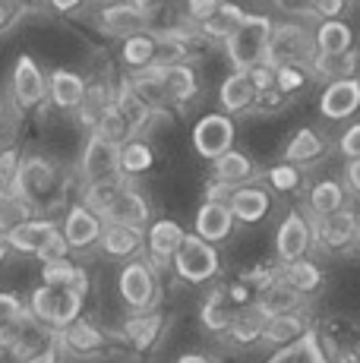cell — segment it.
Listing matches in <instances>:
<instances>
[{
    "mask_svg": "<svg viewBox=\"0 0 360 363\" xmlns=\"http://www.w3.org/2000/svg\"><path fill=\"white\" fill-rule=\"evenodd\" d=\"M32 212H35V208L26 199L13 196V193H4V196H0V237L6 231H13L16 225H23V221H29Z\"/></svg>",
    "mask_w": 360,
    "mask_h": 363,
    "instance_id": "60d3db41",
    "label": "cell"
},
{
    "mask_svg": "<svg viewBox=\"0 0 360 363\" xmlns=\"http://www.w3.org/2000/svg\"><path fill=\"white\" fill-rule=\"evenodd\" d=\"M234 136H237V123L227 114H221V111L203 114L193 123V149H196V155L206 158V162H215L225 152H231Z\"/></svg>",
    "mask_w": 360,
    "mask_h": 363,
    "instance_id": "8992f818",
    "label": "cell"
},
{
    "mask_svg": "<svg viewBox=\"0 0 360 363\" xmlns=\"http://www.w3.org/2000/svg\"><path fill=\"white\" fill-rule=\"evenodd\" d=\"M158 332H162V313H133L123 323V338L136 347V351H149L155 345Z\"/></svg>",
    "mask_w": 360,
    "mask_h": 363,
    "instance_id": "d6a6232c",
    "label": "cell"
},
{
    "mask_svg": "<svg viewBox=\"0 0 360 363\" xmlns=\"http://www.w3.org/2000/svg\"><path fill=\"white\" fill-rule=\"evenodd\" d=\"M99 243L111 259H136V253L145 247V237H142V231H133V228L105 225Z\"/></svg>",
    "mask_w": 360,
    "mask_h": 363,
    "instance_id": "d4e9b609",
    "label": "cell"
},
{
    "mask_svg": "<svg viewBox=\"0 0 360 363\" xmlns=\"http://www.w3.org/2000/svg\"><path fill=\"white\" fill-rule=\"evenodd\" d=\"M117 291H120V300L133 313H149L158 297L155 265L145 259H130L117 275Z\"/></svg>",
    "mask_w": 360,
    "mask_h": 363,
    "instance_id": "5b68a950",
    "label": "cell"
},
{
    "mask_svg": "<svg viewBox=\"0 0 360 363\" xmlns=\"http://www.w3.org/2000/svg\"><path fill=\"white\" fill-rule=\"evenodd\" d=\"M344 196H348L344 184H338V180H320V184L310 190L307 206H310V212H313L316 218H325V215L344 208Z\"/></svg>",
    "mask_w": 360,
    "mask_h": 363,
    "instance_id": "74e56055",
    "label": "cell"
},
{
    "mask_svg": "<svg viewBox=\"0 0 360 363\" xmlns=\"http://www.w3.org/2000/svg\"><path fill=\"white\" fill-rule=\"evenodd\" d=\"M212 171H215V180H218V184L244 186V184H250V180H253L256 167H253V162H250V155H244V152L231 149V152H225L221 158H215V162H212Z\"/></svg>",
    "mask_w": 360,
    "mask_h": 363,
    "instance_id": "f546056e",
    "label": "cell"
},
{
    "mask_svg": "<svg viewBox=\"0 0 360 363\" xmlns=\"http://www.w3.org/2000/svg\"><path fill=\"white\" fill-rule=\"evenodd\" d=\"M16 13H19V6H10L0 0V32H6L13 23H16Z\"/></svg>",
    "mask_w": 360,
    "mask_h": 363,
    "instance_id": "9f6ffc18",
    "label": "cell"
},
{
    "mask_svg": "<svg viewBox=\"0 0 360 363\" xmlns=\"http://www.w3.org/2000/svg\"><path fill=\"white\" fill-rule=\"evenodd\" d=\"M86 99V79L73 69H54L47 79V101L60 111H79Z\"/></svg>",
    "mask_w": 360,
    "mask_h": 363,
    "instance_id": "44dd1931",
    "label": "cell"
},
{
    "mask_svg": "<svg viewBox=\"0 0 360 363\" xmlns=\"http://www.w3.org/2000/svg\"><path fill=\"white\" fill-rule=\"evenodd\" d=\"M23 363H60V347H57V341H51L47 347H41V351L35 354H29Z\"/></svg>",
    "mask_w": 360,
    "mask_h": 363,
    "instance_id": "f5cc1de1",
    "label": "cell"
},
{
    "mask_svg": "<svg viewBox=\"0 0 360 363\" xmlns=\"http://www.w3.org/2000/svg\"><path fill=\"white\" fill-rule=\"evenodd\" d=\"M279 281H285L291 291H297V294H313V291H320L322 284V269L316 262L310 259H297V262H288L285 272L279 275Z\"/></svg>",
    "mask_w": 360,
    "mask_h": 363,
    "instance_id": "e575fe53",
    "label": "cell"
},
{
    "mask_svg": "<svg viewBox=\"0 0 360 363\" xmlns=\"http://www.w3.org/2000/svg\"><path fill=\"white\" fill-rule=\"evenodd\" d=\"M310 332L307 325V316L300 310L297 313H281V316H269L266 319V329H262V341L266 345H275V347H285L291 341L303 338Z\"/></svg>",
    "mask_w": 360,
    "mask_h": 363,
    "instance_id": "4316f807",
    "label": "cell"
},
{
    "mask_svg": "<svg viewBox=\"0 0 360 363\" xmlns=\"http://www.w3.org/2000/svg\"><path fill=\"white\" fill-rule=\"evenodd\" d=\"M354 247H357V253H360V221H357V234H354Z\"/></svg>",
    "mask_w": 360,
    "mask_h": 363,
    "instance_id": "94428289",
    "label": "cell"
},
{
    "mask_svg": "<svg viewBox=\"0 0 360 363\" xmlns=\"http://www.w3.org/2000/svg\"><path fill=\"white\" fill-rule=\"evenodd\" d=\"M357 215L351 212L348 206L344 208H338V212H332V215H325V218H320L313 225V234H316V240L322 243V247H329V250H344L348 243H354V234H357Z\"/></svg>",
    "mask_w": 360,
    "mask_h": 363,
    "instance_id": "d6986e66",
    "label": "cell"
},
{
    "mask_svg": "<svg viewBox=\"0 0 360 363\" xmlns=\"http://www.w3.org/2000/svg\"><path fill=\"white\" fill-rule=\"evenodd\" d=\"M6 253H10V250H6V247H4V243H0V262H4V259H6Z\"/></svg>",
    "mask_w": 360,
    "mask_h": 363,
    "instance_id": "6125c7cd",
    "label": "cell"
},
{
    "mask_svg": "<svg viewBox=\"0 0 360 363\" xmlns=\"http://www.w3.org/2000/svg\"><path fill=\"white\" fill-rule=\"evenodd\" d=\"M174 272L180 281L186 284H206L221 272V256H218V247L212 243L199 240L196 234H186L180 250L174 253Z\"/></svg>",
    "mask_w": 360,
    "mask_h": 363,
    "instance_id": "3957f363",
    "label": "cell"
},
{
    "mask_svg": "<svg viewBox=\"0 0 360 363\" xmlns=\"http://www.w3.org/2000/svg\"><path fill=\"white\" fill-rule=\"evenodd\" d=\"M269 38H272V19L262 13H244L240 26L225 38V54L234 73H250L253 67L266 64Z\"/></svg>",
    "mask_w": 360,
    "mask_h": 363,
    "instance_id": "6da1fadb",
    "label": "cell"
},
{
    "mask_svg": "<svg viewBox=\"0 0 360 363\" xmlns=\"http://www.w3.org/2000/svg\"><path fill=\"white\" fill-rule=\"evenodd\" d=\"M82 4H86V0H47V6L57 13H76Z\"/></svg>",
    "mask_w": 360,
    "mask_h": 363,
    "instance_id": "6f0895ef",
    "label": "cell"
},
{
    "mask_svg": "<svg viewBox=\"0 0 360 363\" xmlns=\"http://www.w3.org/2000/svg\"><path fill=\"white\" fill-rule=\"evenodd\" d=\"M19 162H23L19 149H4L0 152V190L10 193L13 177H16V171H19Z\"/></svg>",
    "mask_w": 360,
    "mask_h": 363,
    "instance_id": "f6af8a7d",
    "label": "cell"
},
{
    "mask_svg": "<svg viewBox=\"0 0 360 363\" xmlns=\"http://www.w3.org/2000/svg\"><path fill=\"white\" fill-rule=\"evenodd\" d=\"M300 184H303V174L297 164L279 162L269 167V186H272L275 193H294V190H300Z\"/></svg>",
    "mask_w": 360,
    "mask_h": 363,
    "instance_id": "b9f144b4",
    "label": "cell"
},
{
    "mask_svg": "<svg viewBox=\"0 0 360 363\" xmlns=\"http://www.w3.org/2000/svg\"><path fill=\"white\" fill-rule=\"evenodd\" d=\"M99 26L105 29L108 35H133V32H142L145 26V13L136 10L130 0H120V4H108L101 6L99 13Z\"/></svg>",
    "mask_w": 360,
    "mask_h": 363,
    "instance_id": "cb8c5ba5",
    "label": "cell"
},
{
    "mask_svg": "<svg viewBox=\"0 0 360 363\" xmlns=\"http://www.w3.org/2000/svg\"><path fill=\"white\" fill-rule=\"evenodd\" d=\"M288 99L279 92V89H266V92H256V101H253V111H279Z\"/></svg>",
    "mask_w": 360,
    "mask_h": 363,
    "instance_id": "f907efd6",
    "label": "cell"
},
{
    "mask_svg": "<svg viewBox=\"0 0 360 363\" xmlns=\"http://www.w3.org/2000/svg\"><path fill=\"white\" fill-rule=\"evenodd\" d=\"M227 208H231V218L240 221V225H259L269 215V208H272V196L266 193V186L244 184L231 193Z\"/></svg>",
    "mask_w": 360,
    "mask_h": 363,
    "instance_id": "e0dca14e",
    "label": "cell"
},
{
    "mask_svg": "<svg viewBox=\"0 0 360 363\" xmlns=\"http://www.w3.org/2000/svg\"><path fill=\"white\" fill-rule=\"evenodd\" d=\"M54 234H60V225L54 218H29V221H23V225H16L13 231H6L0 237V243H4L6 250H13V253L38 256L41 250L51 243Z\"/></svg>",
    "mask_w": 360,
    "mask_h": 363,
    "instance_id": "8fae6325",
    "label": "cell"
},
{
    "mask_svg": "<svg viewBox=\"0 0 360 363\" xmlns=\"http://www.w3.org/2000/svg\"><path fill=\"white\" fill-rule=\"evenodd\" d=\"M145 237V250H149L152 262L155 265H168L174 259V253L180 250V243H184L186 231L177 225L174 218H158L149 225V231L142 234Z\"/></svg>",
    "mask_w": 360,
    "mask_h": 363,
    "instance_id": "9a60e30c",
    "label": "cell"
},
{
    "mask_svg": "<svg viewBox=\"0 0 360 363\" xmlns=\"http://www.w3.org/2000/svg\"><path fill=\"white\" fill-rule=\"evenodd\" d=\"M310 247H313V225L303 218V212H288L281 218L279 231H275V253L281 262L307 259Z\"/></svg>",
    "mask_w": 360,
    "mask_h": 363,
    "instance_id": "30bf717a",
    "label": "cell"
},
{
    "mask_svg": "<svg viewBox=\"0 0 360 363\" xmlns=\"http://www.w3.org/2000/svg\"><path fill=\"white\" fill-rule=\"evenodd\" d=\"M177 363H212V360H206L203 354H184V357H180Z\"/></svg>",
    "mask_w": 360,
    "mask_h": 363,
    "instance_id": "680465c9",
    "label": "cell"
},
{
    "mask_svg": "<svg viewBox=\"0 0 360 363\" xmlns=\"http://www.w3.org/2000/svg\"><path fill=\"white\" fill-rule=\"evenodd\" d=\"M26 313V303L19 300V294H10V291H0V332L10 329L13 323H19Z\"/></svg>",
    "mask_w": 360,
    "mask_h": 363,
    "instance_id": "ee69618b",
    "label": "cell"
},
{
    "mask_svg": "<svg viewBox=\"0 0 360 363\" xmlns=\"http://www.w3.org/2000/svg\"><path fill=\"white\" fill-rule=\"evenodd\" d=\"M325 149H329V143H325L322 133H316L313 127H300L291 136V143L285 145V162L291 164H310L316 162V158L325 155Z\"/></svg>",
    "mask_w": 360,
    "mask_h": 363,
    "instance_id": "83f0119b",
    "label": "cell"
},
{
    "mask_svg": "<svg viewBox=\"0 0 360 363\" xmlns=\"http://www.w3.org/2000/svg\"><path fill=\"white\" fill-rule=\"evenodd\" d=\"M41 284H47V288H70L76 294L86 297L89 294V275L82 265H76L70 256H60V259H47L41 262Z\"/></svg>",
    "mask_w": 360,
    "mask_h": 363,
    "instance_id": "ffe728a7",
    "label": "cell"
},
{
    "mask_svg": "<svg viewBox=\"0 0 360 363\" xmlns=\"http://www.w3.org/2000/svg\"><path fill=\"white\" fill-rule=\"evenodd\" d=\"M99 218L105 221V225H120V228H133V231H145V228H149V218H152V206L140 190L123 184Z\"/></svg>",
    "mask_w": 360,
    "mask_h": 363,
    "instance_id": "9c48e42d",
    "label": "cell"
},
{
    "mask_svg": "<svg viewBox=\"0 0 360 363\" xmlns=\"http://www.w3.org/2000/svg\"><path fill=\"white\" fill-rule=\"evenodd\" d=\"M54 341H57V347H64V351H70V354H79V357H92V354H101L108 347L105 332L95 323H89V319H76L73 325H67L64 332L54 335Z\"/></svg>",
    "mask_w": 360,
    "mask_h": 363,
    "instance_id": "2e32d148",
    "label": "cell"
},
{
    "mask_svg": "<svg viewBox=\"0 0 360 363\" xmlns=\"http://www.w3.org/2000/svg\"><path fill=\"white\" fill-rule=\"evenodd\" d=\"M344 180H348L351 190L360 193V158H354V162L344 164Z\"/></svg>",
    "mask_w": 360,
    "mask_h": 363,
    "instance_id": "11a10c76",
    "label": "cell"
},
{
    "mask_svg": "<svg viewBox=\"0 0 360 363\" xmlns=\"http://www.w3.org/2000/svg\"><path fill=\"white\" fill-rule=\"evenodd\" d=\"M4 193H6V190H0V196H4Z\"/></svg>",
    "mask_w": 360,
    "mask_h": 363,
    "instance_id": "be15d7a7",
    "label": "cell"
},
{
    "mask_svg": "<svg viewBox=\"0 0 360 363\" xmlns=\"http://www.w3.org/2000/svg\"><path fill=\"white\" fill-rule=\"evenodd\" d=\"M101 231H105V221L92 208L82 206V202L67 208V218L60 225V237H64L67 250H89L92 243H99Z\"/></svg>",
    "mask_w": 360,
    "mask_h": 363,
    "instance_id": "7c38bea8",
    "label": "cell"
},
{
    "mask_svg": "<svg viewBox=\"0 0 360 363\" xmlns=\"http://www.w3.org/2000/svg\"><path fill=\"white\" fill-rule=\"evenodd\" d=\"M218 4H221V0H186V16H190L196 26H203L206 19L215 13Z\"/></svg>",
    "mask_w": 360,
    "mask_h": 363,
    "instance_id": "7dc6e473",
    "label": "cell"
},
{
    "mask_svg": "<svg viewBox=\"0 0 360 363\" xmlns=\"http://www.w3.org/2000/svg\"><path fill=\"white\" fill-rule=\"evenodd\" d=\"M4 4H10V6H26V4H32V0H4Z\"/></svg>",
    "mask_w": 360,
    "mask_h": 363,
    "instance_id": "91938a15",
    "label": "cell"
},
{
    "mask_svg": "<svg viewBox=\"0 0 360 363\" xmlns=\"http://www.w3.org/2000/svg\"><path fill=\"white\" fill-rule=\"evenodd\" d=\"M155 164V152L145 139L133 136L127 143H120V177H140Z\"/></svg>",
    "mask_w": 360,
    "mask_h": 363,
    "instance_id": "8d00e7d4",
    "label": "cell"
},
{
    "mask_svg": "<svg viewBox=\"0 0 360 363\" xmlns=\"http://www.w3.org/2000/svg\"><path fill=\"white\" fill-rule=\"evenodd\" d=\"M79 174L86 180V186L123 180L120 177V145L92 130L86 139V149H82V158H79Z\"/></svg>",
    "mask_w": 360,
    "mask_h": 363,
    "instance_id": "277c9868",
    "label": "cell"
},
{
    "mask_svg": "<svg viewBox=\"0 0 360 363\" xmlns=\"http://www.w3.org/2000/svg\"><path fill=\"white\" fill-rule=\"evenodd\" d=\"M67 253H70V250H67L64 237L54 234V237H51V243H47V247L38 253V259H41V262H47V259H60V256H67Z\"/></svg>",
    "mask_w": 360,
    "mask_h": 363,
    "instance_id": "816d5d0a",
    "label": "cell"
},
{
    "mask_svg": "<svg viewBox=\"0 0 360 363\" xmlns=\"http://www.w3.org/2000/svg\"><path fill=\"white\" fill-rule=\"evenodd\" d=\"M234 316H237V313H234V306H231V300H227L225 288L212 291V294L203 300V306H199V319H203V325L209 332H215V335H225L227 325L234 323Z\"/></svg>",
    "mask_w": 360,
    "mask_h": 363,
    "instance_id": "4dcf8cb0",
    "label": "cell"
},
{
    "mask_svg": "<svg viewBox=\"0 0 360 363\" xmlns=\"http://www.w3.org/2000/svg\"><path fill=\"white\" fill-rule=\"evenodd\" d=\"M127 86L133 89L136 99H142L152 111H158V108L168 104L164 101V86H162V73H158V69H152V67L140 69V73H133V79H130Z\"/></svg>",
    "mask_w": 360,
    "mask_h": 363,
    "instance_id": "ab89813d",
    "label": "cell"
},
{
    "mask_svg": "<svg viewBox=\"0 0 360 363\" xmlns=\"http://www.w3.org/2000/svg\"><path fill=\"white\" fill-rule=\"evenodd\" d=\"M240 19H244V10H240L237 4H227V0H221V4L215 6V13H212V16L206 19L199 29H203L206 38H221V41H225L227 35H231L240 26Z\"/></svg>",
    "mask_w": 360,
    "mask_h": 363,
    "instance_id": "f35d334b",
    "label": "cell"
},
{
    "mask_svg": "<svg viewBox=\"0 0 360 363\" xmlns=\"http://www.w3.org/2000/svg\"><path fill=\"white\" fill-rule=\"evenodd\" d=\"M234 190H237V186H227V184H218L215 180V184L206 186V202H225L227 206V199H231Z\"/></svg>",
    "mask_w": 360,
    "mask_h": 363,
    "instance_id": "db71d44e",
    "label": "cell"
},
{
    "mask_svg": "<svg viewBox=\"0 0 360 363\" xmlns=\"http://www.w3.org/2000/svg\"><path fill=\"white\" fill-rule=\"evenodd\" d=\"M155 41H158V35H152L145 29L127 35L123 48H120V60L133 69V73H140V69H145L152 64V57H155Z\"/></svg>",
    "mask_w": 360,
    "mask_h": 363,
    "instance_id": "d590c367",
    "label": "cell"
},
{
    "mask_svg": "<svg viewBox=\"0 0 360 363\" xmlns=\"http://www.w3.org/2000/svg\"><path fill=\"white\" fill-rule=\"evenodd\" d=\"M313 51L320 60H335L354 51V29L344 19H322L313 32Z\"/></svg>",
    "mask_w": 360,
    "mask_h": 363,
    "instance_id": "5bb4252c",
    "label": "cell"
},
{
    "mask_svg": "<svg viewBox=\"0 0 360 363\" xmlns=\"http://www.w3.org/2000/svg\"><path fill=\"white\" fill-rule=\"evenodd\" d=\"M348 13V0H316L313 4V16L320 19H342Z\"/></svg>",
    "mask_w": 360,
    "mask_h": 363,
    "instance_id": "681fc988",
    "label": "cell"
},
{
    "mask_svg": "<svg viewBox=\"0 0 360 363\" xmlns=\"http://www.w3.org/2000/svg\"><path fill=\"white\" fill-rule=\"evenodd\" d=\"M234 225L237 221L231 218V208L225 206V202H203V206L196 208V234L199 240L212 243V247H218L221 240H227V237L234 234Z\"/></svg>",
    "mask_w": 360,
    "mask_h": 363,
    "instance_id": "ac0fdd59",
    "label": "cell"
},
{
    "mask_svg": "<svg viewBox=\"0 0 360 363\" xmlns=\"http://www.w3.org/2000/svg\"><path fill=\"white\" fill-rule=\"evenodd\" d=\"M256 101V89L250 82L247 73H227L225 82L218 89V104H221V114H244V111H253Z\"/></svg>",
    "mask_w": 360,
    "mask_h": 363,
    "instance_id": "7402d4cb",
    "label": "cell"
},
{
    "mask_svg": "<svg viewBox=\"0 0 360 363\" xmlns=\"http://www.w3.org/2000/svg\"><path fill=\"white\" fill-rule=\"evenodd\" d=\"M253 303L259 306L269 319V316H281V313H297L303 303V297L297 294V291H291L285 281H275L272 288H266L259 297H253Z\"/></svg>",
    "mask_w": 360,
    "mask_h": 363,
    "instance_id": "836d02e7",
    "label": "cell"
},
{
    "mask_svg": "<svg viewBox=\"0 0 360 363\" xmlns=\"http://www.w3.org/2000/svg\"><path fill=\"white\" fill-rule=\"evenodd\" d=\"M10 86H13V101H16L19 111L41 108L47 101V76L41 73V67L35 64L32 54H19L16 57Z\"/></svg>",
    "mask_w": 360,
    "mask_h": 363,
    "instance_id": "ba28073f",
    "label": "cell"
},
{
    "mask_svg": "<svg viewBox=\"0 0 360 363\" xmlns=\"http://www.w3.org/2000/svg\"><path fill=\"white\" fill-rule=\"evenodd\" d=\"M54 184H57V167H54V162H47V158H41V155H29L19 162V171H16V177H13L10 193L26 199L35 208L38 202L54 190Z\"/></svg>",
    "mask_w": 360,
    "mask_h": 363,
    "instance_id": "52a82bcc",
    "label": "cell"
},
{
    "mask_svg": "<svg viewBox=\"0 0 360 363\" xmlns=\"http://www.w3.org/2000/svg\"><path fill=\"white\" fill-rule=\"evenodd\" d=\"M338 149H342V155L348 158V162L360 158V123H351V127L342 133V139H338Z\"/></svg>",
    "mask_w": 360,
    "mask_h": 363,
    "instance_id": "bcb514c9",
    "label": "cell"
},
{
    "mask_svg": "<svg viewBox=\"0 0 360 363\" xmlns=\"http://www.w3.org/2000/svg\"><path fill=\"white\" fill-rule=\"evenodd\" d=\"M111 104H114L117 114H120V117H123V123H127L130 139H133L136 133H140V130L145 127V123H149L152 117H155V111H152L142 99H136V92L127 86V82H123V86L117 89L114 95H111Z\"/></svg>",
    "mask_w": 360,
    "mask_h": 363,
    "instance_id": "484cf974",
    "label": "cell"
},
{
    "mask_svg": "<svg viewBox=\"0 0 360 363\" xmlns=\"http://www.w3.org/2000/svg\"><path fill=\"white\" fill-rule=\"evenodd\" d=\"M162 73V86H164V101L168 104H190L199 92V76L190 64H177V67H164Z\"/></svg>",
    "mask_w": 360,
    "mask_h": 363,
    "instance_id": "603a6c76",
    "label": "cell"
},
{
    "mask_svg": "<svg viewBox=\"0 0 360 363\" xmlns=\"http://www.w3.org/2000/svg\"><path fill=\"white\" fill-rule=\"evenodd\" d=\"M266 363H329V357H325L322 341L316 338L313 329H310L303 338H297V341H291V345L279 347V351H275Z\"/></svg>",
    "mask_w": 360,
    "mask_h": 363,
    "instance_id": "f1b7e54d",
    "label": "cell"
},
{
    "mask_svg": "<svg viewBox=\"0 0 360 363\" xmlns=\"http://www.w3.org/2000/svg\"><path fill=\"white\" fill-rule=\"evenodd\" d=\"M316 60L313 51V32L300 23H281L272 26V38H269L266 67H307Z\"/></svg>",
    "mask_w": 360,
    "mask_h": 363,
    "instance_id": "7a4b0ae2",
    "label": "cell"
},
{
    "mask_svg": "<svg viewBox=\"0 0 360 363\" xmlns=\"http://www.w3.org/2000/svg\"><path fill=\"white\" fill-rule=\"evenodd\" d=\"M275 89H279L285 99H291L294 92H300L303 86L310 82V73L303 67H275Z\"/></svg>",
    "mask_w": 360,
    "mask_h": 363,
    "instance_id": "7bdbcfd3",
    "label": "cell"
},
{
    "mask_svg": "<svg viewBox=\"0 0 360 363\" xmlns=\"http://www.w3.org/2000/svg\"><path fill=\"white\" fill-rule=\"evenodd\" d=\"M360 111V79L348 76V79H332L320 95V114L325 121H348Z\"/></svg>",
    "mask_w": 360,
    "mask_h": 363,
    "instance_id": "4fadbf2b",
    "label": "cell"
},
{
    "mask_svg": "<svg viewBox=\"0 0 360 363\" xmlns=\"http://www.w3.org/2000/svg\"><path fill=\"white\" fill-rule=\"evenodd\" d=\"M262 329H266V313H262L256 303H250L240 316H234V323L227 325L225 335L234 341V345L250 347L256 341H262Z\"/></svg>",
    "mask_w": 360,
    "mask_h": 363,
    "instance_id": "1f68e13d",
    "label": "cell"
},
{
    "mask_svg": "<svg viewBox=\"0 0 360 363\" xmlns=\"http://www.w3.org/2000/svg\"><path fill=\"white\" fill-rule=\"evenodd\" d=\"M316 0H272V6L285 16H313Z\"/></svg>",
    "mask_w": 360,
    "mask_h": 363,
    "instance_id": "c3c4849f",
    "label": "cell"
}]
</instances>
